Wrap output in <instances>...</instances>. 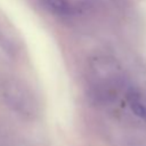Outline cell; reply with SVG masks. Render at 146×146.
Here are the masks:
<instances>
[{
    "instance_id": "obj_1",
    "label": "cell",
    "mask_w": 146,
    "mask_h": 146,
    "mask_svg": "<svg viewBox=\"0 0 146 146\" xmlns=\"http://www.w3.org/2000/svg\"><path fill=\"white\" fill-rule=\"evenodd\" d=\"M3 102L16 114L24 119H33L39 114L40 105L33 90L22 80H5L0 86Z\"/></svg>"
},
{
    "instance_id": "obj_2",
    "label": "cell",
    "mask_w": 146,
    "mask_h": 146,
    "mask_svg": "<svg viewBox=\"0 0 146 146\" xmlns=\"http://www.w3.org/2000/svg\"><path fill=\"white\" fill-rule=\"evenodd\" d=\"M39 2L46 10L57 16H68L74 13V8L68 0H39Z\"/></svg>"
},
{
    "instance_id": "obj_3",
    "label": "cell",
    "mask_w": 146,
    "mask_h": 146,
    "mask_svg": "<svg viewBox=\"0 0 146 146\" xmlns=\"http://www.w3.org/2000/svg\"><path fill=\"white\" fill-rule=\"evenodd\" d=\"M0 146H25L22 140L9 133V131L0 128Z\"/></svg>"
}]
</instances>
